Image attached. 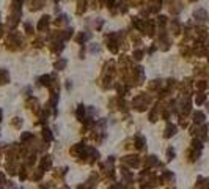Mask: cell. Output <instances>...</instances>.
I'll list each match as a JSON object with an SVG mask.
<instances>
[{"mask_svg":"<svg viewBox=\"0 0 209 189\" xmlns=\"http://www.w3.org/2000/svg\"><path fill=\"white\" fill-rule=\"evenodd\" d=\"M206 17H208V14H206L204 10H197L195 11V19H198V21H206Z\"/></svg>","mask_w":209,"mask_h":189,"instance_id":"1","label":"cell"},{"mask_svg":"<svg viewBox=\"0 0 209 189\" xmlns=\"http://www.w3.org/2000/svg\"><path fill=\"white\" fill-rule=\"evenodd\" d=\"M193 118H195V123H203L204 121V114L195 112V114H193Z\"/></svg>","mask_w":209,"mask_h":189,"instance_id":"2","label":"cell"},{"mask_svg":"<svg viewBox=\"0 0 209 189\" xmlns=\"http://www.w3.org/2000/svg\"><path fill=\"white\" fill-rule=\"evenodd\" d=\"M47 22H49V17H47V16H44V17L41 19V22L38 24V29H40V30H44V27L47 25Z\"/></svg>","mask_w":209,"mask_h":189,"instance_id":"3","label":"cell"},{"mask_svg":"<svg viewBox=\"0 0 209 189\" xmlns=\"http://www.w3.org/2000/svg\"><path fill=\"white\" fill-rule=\"evenodd\" d=\"M175 131H176V128H175V126H173V125H168L167 131H165V136H167V137L173 136V134H175Z\"/></svg>","mask_w":209,"mask_h":189,"instance_id":"4","label":"cell"},{"mask_svg":"<svg viewBox=\"0 0 209 189\" xmlns=\"http://www.w3.org/2000/svg\"><path fill=\"white\" fill-rule=\"evenodd\" d=\"M203 101H204V95H198V96H197V103H198V104H201Z\"/></svg>","mask_w":209,"mask_h":189,"instance_id":"5","label":"cell"},{"mask_svg":"<svg viewBox=\"0 0 209 189\" xmlns=\"http://www.w3.org/2000/svg\"><path fill=\"white\" fill-rule=\"evenodd\" d=\"M65 65H66V61L63 60V61H57V65H55V66H57V68H63Z\"/></svg>","mask_w":209,"mask_h":189,"instance_id":"6","label":"cell"},{"mask_svg":"<svg viewBox=\"0 0 209 189\" xmlns=\"http://www.w3.org/2000/svg\"><path fill=\"white\" fill-rule=\"evenodd\" d=\"M44 133H46V134H44V136H46V139H49V140H50V139H52V134H50V131H47V129H46Z\"/></svg>","mask_w":209,"mask_h":189,"instance_id":"7","label":"cell"},{"mask_svg":"<svg viewBox=\"0 0 209 189\" xmlns=\"http://www.w3.org/2000/svg\"><path fill=\"white\" fill-rule=\"evenodd\" d=\"M134 57H135L137 60H138V59H142V52H140V51H137V52L134 54Z\"/></svg>","mask_w":209,"mask_h":189,"instance_id":"8","label":"cell"},{"mask_svg":"<svg viewBox=\"0 0 209 189\" xmlns=\"http://www.w3.org/2000/svg\"><path fill=\"white\" fill-rule=\"evenodd\" d=\"M173 158V148H168V159Z\"/></svg>","mask_w":209,"mask_h":189,"instance_id":"9","label":"cell"}]
</instances>
